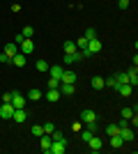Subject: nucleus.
Listing matches in <instances>:
<instances>
[{"mask_svg":"<svg viewBox=\"0 0 138 154\" xmlns=\"http://www.w3.org/2000/svg\"><path fill=\"white\" fill-rule=\"evenodd\" d=\"M14 106H12V101H2V106H0V117L2 120H12V115H14Z\"/></svg>","mask_w":138,"mask_h":154,"instance_id":"f257e3e1","label":"nucleus"},{"mask_svg":"<svg viewBox=\"0 0 138 154\" xmlns=\"http://www.w3.org/2000/svg\"><path fill=\"white\" fill-rule=\"evenodd\" d=\"M83 51H85L87 55H94V53H99V51H101V42H99L97 37H94V39H87V46L83 48Z\"/></svg>","mask_w":138,"mask_h":154,"instance_id":"f03ea898","label":"nucleus"},{"mask_svg":"<svg viewBox=\"0 0 138 154\" xmlns=\"http://www.w3.org/2000/svg\"><path fill=\"white\" fill-rule=\"evenodd\" d=\"M81 122L83 124H97V113L94 110H81Z\"/></svg>","mask_w":138,"mask_h":154,"instance_id":"7ed1b4c3","label":"nucleus"},{"mask_svg":"<svg viewBox=\"0 0 138 154\" xmlns=\"http://www.w3.org/2000/svg\"><path fill=\"white\" fill-rule=\"evenodd\" d=\"M65 149H67V140L65 138H62V140H53L48 154H65Z\"/></svg>","mask_w":138,"mask_h":154,"instance_id":"20e7f679","label":"nucleus"},{"mask_svg":"<svg viewBox=\"0 0 138 154\" xmlns=\"http://www.w3.org/2000/svg\"><path fill=\"white\" fill-rule=\"evenodd\" d=\"M12 106L14 108H26V97L21 92H12Z\"/></svg>","mask_w":138,"mask_h":154,"instance_id":"39448f33","label":"nucleus"},{"mask_svg":"<svg viewBox=\"0 0 138 154\" xmlns=\"http://www.w3.org/2000/svg\"><path fill=\"white\" fill-rule=\"evenodd\" d=\"M12 120H14L16 124H23V122L28 120V113H26V108H16V110H14V115H12Z\"/></svg>","mask_w":138,"mask_h":154,"instance_id":"423d86ee","label":"nucleus"},{"mask_svg":"<svg viewBox=\"0 0 138 154\" xmlns=\"http://www.w3.org/2000/svg\"><path fill=\"white\" fill-rule=\"evenodd\" d=\"M76 78H78V76H76L74 71L65 69V71H62V76H60V83H74V85H76Z\"/></svg>","mask_w":138,"mask_h":154,"instance_id":"0eeeda50","label":"nucleus"},{"mask_svg":"<svg viewBox=\"0 0 138 154\" xmlns=\"http://www.w3.org/2000/svg\"><path fill=\"white\" fill-rule=\"evenodd\" d=\"M19 46H21V53H23V55H30V53L35 51V44L30 42V39H23Z\"/></svg>","mask_w":138,"mask_h":154,"instance_id":"6e6552de","label":"nucleus"},{"mask_svg":"<svg viewBox=\"0 0 138 154\" xmlns=\"http://www.w3.org/2000/svg\"><path fill=\"white\" fill-rule=\"evenodd\" d=\"M9 62L14 64V67H26V55H23V53H16V55H12V60H9Z\"/></svg>","mask_w":138,"mask_h":154,"instance_id":"1a4fd4ad","label":"nucleus"},{"mask_svg":"<svg viewBox=\"0 0 138 154\" xmlns=\"http://www.w3.org/2000/svg\"><path fill=\"white\" fill-rule=\"evenodd\" d=\"M87 145H90V149H92V152H99L104 143H101V138H99V136H92L90 140H87Z\"/></svg>","mask_w":138,"mask_h":154,"instance_id":"9d476101","label":"nucleus"},{"mask_svg":"<svg viewBox=\"0 0 138 154\" xmlns=\"http://www.w3.org/2000/svg\"><path fill=\"white\" fill-rule=\"evenodd\" d=\"M115 92H120L122 97H129V94L133 92V85H129V83H122V85H118V88H115Z\"/></svg>","mask_w":138,"mask_h":154,"instance_id":"9b49d317","label":"nucleus"},{"mask_svg":"<svg viewBox=\"0 0 138 154\" xmlns=\"http://www.w3.org/2000/svg\"><path fill=\"white\" fill-rule=\"evenodd\" d=\"M120 138H122V140H133V129H129V127H122L120 129Z\"/></svg>","mask_w":138,"mask_h":154,"instance_id":"f8f14e48","label":"nucleus"},{"mask_svg":"<svg viewBox=\"0 0 138 154\" xmlns=\"http://www.w3.org/2000/svg\"><path fill=\"white\" fill-rule=\"evenodd\" d=\"M2 53H5L7 58L12 60V55H16V53H19V44H14V42H12V44H7V46H5V51H2Z\"/></svg>","mask_w":138,"mask_h":154,"instance_id":"ddd939ff","label":"nucleus"},{"mask_svg":"<svg viewBox=\"0 0 138 154\" xmlns=\"http://www.w3.org/2000/svg\"><path fill=\"white\" fill-rule=\"evenodd\" d=\"M46 99H48L51 103H55V101L60 99V90H58V88H48V92H46Z\"/></svg>","mask_w":138,"mask_h":154,"instance_id":"4468645a","label":"nucleus"},{"mask_svg":"<svg viewBox=\"0 0 138 154\" xmlns=\"http://www.w3.org/2000/svg\"><path fill=\"white\" fill-rule=\"evenodd\" d=\"M60 94H74L76 92V88H74V83H60Z\"/></svg>","mask_w":138,"mask_h":154,"instance_id":"2eb2a0df","label":"nucleus"},{"mask_svg":"<svg viewBox=\"0 0 138 154\" xmlns=\"http://www.w3.org/2000/svg\"><path fill=\"white\" fill-rule=\"evenodd\" d=\"M51 143H53V138H51L48 134H44V136H41V152H46V154H48V149H51Z\"/></svg>","mask_w":138,"mask_h":154,"instance_id":"dca6fc26","label":"nucleus"},{"mask_svg":"<svg viewBox=\"0 0 138 154\" xmlns=\"http://www.w3.org/2000/svg\"><path fill=\"white\" fill-rule=\"evenodd\" d=\"M62 67H60V64H53V67H48V74H51V78H58L60 81V76H62Z\"/></svg>","mask_w":138,"mask_h":154,"instance_id":"f3484780","label":"nucleus"},{"mask_svg":"<svg viewBox=\"0 0 138 154\" xmlns=\"http://www.w3.org/2000/svg\"><path fill=\"white\" fill-rule=\"evenodd\" d=\"M127 74H129V85H133V88H136V85H138V69H136V67H131Z\"/></svg>","mask_w":138,"mask_h":154,"instance_id":"a211bd4d","label":"nucleus"},{"mask_svg":"<svg viewBox=\"0 0 138 154\" xmlns=\"http://www.w3.org/2000/svg\"><path fill=\"white\" fill-rule=\"evenodd\" d=\"M76 60H81V53L76 51V53H65V62L67 64H74Z\"/></svg>","mask_w":138,"mask_h":154,"instance_id":"6ab92c4d","label":"nucleus"},{"mask_svg":"<svg viewBox=\"0 0 138 154\" xmlns=\"http://www.w3.org/2000/svg\"><path fill=\"white\" fill-rule=\"evenodd\" d=\"M122 145H124V140H122V138H120V134H115V136H111V147H122Z\"/></svg>","mask_w":138,"mask_h":154,"instance_id":"aec40b11","label":"nucleus"},{"mask_svg":"<svg viewBox=\"0 0 138 154\" xmlns=\"http://www.w3.org/2000/svg\"><path fill=\"white\" fill-rule=\"evenodd\" d=\"M90 83H92V88H94V90H101V88H106V85H104V78H101V76H94Z\"/></svg>","mask_w":138,"mask_h":154,"instance_id":"412c9836","label":"nucleus"},{"mask_svg":"<svg viewBox=\"0 0 138 154\" xmlns=\"http://www.w3.org/2000/svg\"><path fill=\"white\" fill-rule=\"evenodd\" d=\"M39 97H41V90H37V88H32V90L28 92V99H30V101H39Z\"/></svg>","mask_w":138,"mask_h":154,"instance_id":"4be33fe9","label":"nucleus"},{"mask_svg":"<svg viewBox=\"0 0 138 154\" xmlns=\"http://www.w3.org/2000/svg\"><path fill=\"white\" fill-rule=\"evenodd\" d=\"M62 48H65V53H76L78 51V48H76V42H65Z\"/></svg>","mask_w":138,"mask_h":154,"instance_id":"5701e85b","label":"nucleus"},{"mask_svg":"<svg viewBox=\"0 0 138 154\" xmlns=\"http://www.w3.org/2000/svg\"><path fill=\"white\" fill-rule=\"evenodd\" d=\"M115 81H118L120 85H122V83H129V74H127V71H122V74H115Z\"/></svg>","mask_w":138,"mask_h":154,"instance_id":"b1692460","label":"nucleus"},{"mask_svg":"<svg viewBox=\"0 0 138 154\" xmlns=\"http://www.w3.org/2000/svg\"><path fill=\"white\" fill-rule=\"evenodd\" d=\"M104 85H108V88H113V90H115L120 83L115 81V76H108V78H104Z\"/></svg>","mask_w":138,"mask_h":154,"instance_id":"393cba45","label":"nucleus"},{"mask_svg":"<svg viewBox=\"0 0 138 154\" xmlns=\"http://www.w3.org/2000/svg\"><path fill=\"white\" fill-rule=\"evenodd\" d=\"M35 67H37V71H41V74H44V71H48V62H46V60H37V64H35Z\"/></svg>","mask_w":138,"mask_h":154,"instance_id":"a878e982","label":"nucleus"},{"mask_svg":"<svg viewBox=\"0 0 138 154\" xmlns=\"http://www.w3.org/2000/svg\"><path fill=\"white\" fill-rule=\"evenodd\" d=\"M106 134H108V136L120 134V127H118V124H108V127H106Z\"/></svg>","mask_w":138,"mask_h":154,"instance_id":"bb28decb","label":"nucleus"},{"mask_svg":"<svg viewBox=\"0 0 138 154\" xmlns=\"http://www.w3.org/2000/svg\"><path fill=\"white\" fill-rule=\"evenodd\" d=\"M32 136L41 138V136H44V127H41V124H35V127H32Z\"/></svg>","mask_w":138,"mask_h":154,"instance_id":"cd10ccee","label":"nucleus"},{"mask_svg":"<svg viewBox=\"0 0 138 154\" xmlns=\"http://www.w3.org/2000/svg\"><path fill=\"white\" fill-rule=\"evenodd\" d=\"M21 35H23V37H26V39H30V37H32V35H35V30H32V28H30V26H26V28H23V32H21Z\"/></svg>","mask_w":138,"mask_h":154,"instance_id":"c85d7f7f","label":"nucleus"},{"mask_svg":"<svg viewBox=\"0 0 138 154\" xmlns=\"http://www.w3.org/2000/svg\"><path fill=\"white\" fill-rule=\"evenodd\" d=\"M85 46H87V39H85V37H78V42H76V48H78V51H83Z\"/></svg>","mask_w":138,"mask_h":154,"instance_id":"c756f323","label":"nucleus"},{"mask_svg":"<svg viewBox=\"0 0 138 154\" xmlns=\"http://www.w3.org/2000/svg\"><path fill=\"white\" fill-rule=\"evenodd\" d=\"M83 37H85V39H94V37H97V30H94V28H87Z\"/></svg>","mask_w":138,"mask_h":154,"instance_id":"7c9ffc66","label":"nucleus"},{"mask_svg":"<svg viewBox=\"0 0 138 154\" xmlns=\"http://www.w3.org/2000/svg\"><path fill=\"white\" fill-rule=\"evenodd\" d=\"M53 131H55V124H53V122H46L44 124V134H53Z\"/></svg>","mask_w":138,"mask_h":154,"instance_id":"2f4dec72","label":"nucleus"},{"mask_svg":"<svg viewBox=\"0 0 138 154\" xmlns=\"http://www.w3.org/2000/svg\"><path fill=\"white\" fill-rule=\"evenodd\" d=\"M122 117L131 120V117H133V108H122Z\"/></svg>","mask_w":138,"mask_h":154,"instance_id":"473e14b6","label":"nucleus"},{"mask_svg":"<svg viewBox=\"0 0 138 154\" xmlns=\"http://www.w3.org/2000/svg\"><path fill=\"white\" fill-rule=\"evenodd\" d=\"M48 88H60V81L58 78H48Z\"/></svg>","mask_w":138,"mask_h":154,"instance_id":"72a5a7b5","label":"nucleus"},{"mask_svg":"<svg viewBox=\"0 0 138 154\" xmlns=\"http://www.w3.org/2000/svg\"><path fill=\"white\" fill-rule=\"evenodd\" d=\"M118 7L120 9H127V7H129V0H118Z\"/></svg>","mask_w":138,"mask_h":154,"instance_id":"f704fd0d","label":"nucleus"},{"mask_svg":"<svg viewBox=\"0 0 138 154\" xmlns=\"http://www.w3.org/2000/svg\"><path fill=\"white\" fill-rule=\"evenodd\" d=\"M72 129H74V131H76V134H78L81 129H83V122H74V124H72Z\"/></svg>","mask_w":138,"mask_h":154,"instance_id":"c9c22d12","label":"nucleus"},{"mask_svg":"<svg viewBox=\"0 0 138 154\" xmlns=\"http://www.w3.org/2000/svg\"><path fill=\"white\" fill-rule=\"evenodd\" d=\"M0 99H2V101H12V92H5V94L0 97Z\"/></svg>","mask_w":138,"mask_h":154,"instance_id":"e433bc0d","label":"nucleus"}]
</instances>
